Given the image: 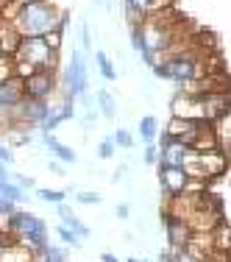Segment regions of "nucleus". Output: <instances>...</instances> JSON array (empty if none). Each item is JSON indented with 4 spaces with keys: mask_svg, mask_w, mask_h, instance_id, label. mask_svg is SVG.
<instances>
[{
    "mask_svg": "<svg viewBox=\"0 0 231 262\" xmlns=\"http://www.w3.org/2000/svg\"><path fill=\"white\" fill-rule=\"evenodd\" d=\"M131 48L142 53V28L140 26H131Z\"/></svg>",
    "mask_w": 231,
    "mask_h": 262,
    "instance_id": "obj_27",
    "label": "nucleus"
},
{
    "mask_svg": "<svg viewBox=\"0 0 231 262\" xmlns=\"http://www.w3.org/2000/svg\"><path fill=\"white\" fill-rule=\"evenodd\" d=\"M59 76H56V70H36L31 78L22 81V92H26V98H34V101H48V98H53L56 92H59Z\"/></svg>",
    "mask_w": 231,
    "mask_h": 262,
    "instance_id": "obj_4",
    "label": "nucleus"
},
{
    "mask_svg": "<svg viewBox=\"0 0 231 262\" xmlns=\"http://www.w3.org/2000/svg\"><path fill=\"white\" fill-rule=\"evenodd\" d=\"M140 262H151V259H140Z\"/></svg>",
    "mask_w": 231,
    "mask_h": 262,
    "instance_id": "obj_40",
    "label": "nucleus"
},
{
    "mask_svg": "<svg viewBox=\"0 0 231 262\" xmlns=\"http://www.w3.org/2000/svg\"><path fill=\"white\" fill-rule=\"evenodd\" d=\"M81 48H84V51H92V28H89V23H81Z\"/></svg>",
    "mask_w": 231,
    "mask_h": 262,
    "instance_id": "obj_26",
    "label": "nucleus"
},
{
    "mask_svg": "<svg viewBox=\"0 0 231 262\" xmlns=\"http://www.w3.org/2000/svg\"><path fill=\"white\" fill-rule=\"evenodd\" d=\"M195 126H198V120H187V117H170V123H167V128H165V137L178 140V137H184L187 131H192Z\"/></svg>",
    "mask_w": 231,
    "mask_h": 262,
    "instance_id": "obj_14",
    "label": "nucleus"
},
{
    "mask_svg": "<svg viewBox=\"0 0 231 262\" xmlns=\"http://www.w3.org/2000/svg\"><path fill=\"white\" fill-rule=\"evenodd\" d=\"M14 184H17V187H26V190H31V187H34V179H31V176H22V173H20V176H14Z\"/></svg>",
    "mask_w": 231,
    "mask_h": 262,
    "instance_id": "obj_31",
    "label": "nucleus"
},
{
    "mask_svg": "<svg viewBox=\"0 0 231 262\" xmlns=\"http://www.w3.org/2000/svg\"><path fill=\"white\" fill-rule=\"evenodd\" d=\"M187 151H190V148L181 145L178 140H173V137H161V142H159V162H161V165H170V167H181Z\"/></svg>",
    "mask_w": 231,
    "mask_h": 262,
    "instance_id": "obj_9",
    "label": "nucleus"
},
{
    "mask_svg": "<svg viewBox=\"0 0 231 262\" xmlns=\"http://www.w3.org/2000/svg\"><path fill=\"white\" fill-rule=\"evenodd\" d=\"M95 101H98V112H101L103 117H114V115H117V109H114L117 103H114V98H111L106 90L98 92V98H95Z\"/></svg>",
    "mask_w": 231,
    "mask_h": 262,
    "instance_id": "obj_18",
    "label": "nucleus"
},
{
    "mask_svg": "<svg viewBox=\"0 0 231 262\" xmlns=\"http://www.w3.org/2000/svg\"><path fill=\"white\" fill-rule=\"evenodd\" d=\"M101 262H120L114 254H101Z\"/></svg>",
    "mask_w": 231,
    "mask_h": 262,
    "instance_id": "obj_36",
    "label": "nucleus"
},
{
    "mask_svg": "<svg viewBox=\"0 0 231 262\" xmlns=\"http://www.w3.org/2000/svg\"><path fill=\"white\" fill-rule=\"evenodd\" d=\"M212 243H215V251H223V254H231V223L220 221L212 232Z\"/></svg>",
    "mask_w": 231,
    "mask_h": 262,
    "instance_id": "obj_13",
    "label": "nucleus"
},
{
    "mask_svg": "<svg viewBox=\"0 0 231 262\" xmlns=\"http://www.w3.org/2000/svg\"><path fill=\"white\" fill-rule=\"evenodd\" d=\"M14 59L28 61V64H34L36 70H56V67H59V53H53L51 48L45 45L42 36H22Z\"/></svg>",
    "mask_w": 231,
    "mask_h": 262,
    "instance_id": "obj_3",
    "label": "nucleus"
},
{
    "mask_svg": "<svg viewBox=\"0 0 231 262\" xmlns=\"http://www.w3.org/2000/svg\"><path fill=\"white\" fill-rule=\"evenodd\" d=\"M36 195H39L42 201H48V204H61L67 198V192L64 190H51V187H39V190H36Z\"/></svg>",
    "mask_w": 231,
    "mask_h": 262,
    "instance_id": "obj_19",
    "label": "nucleus"
},
{
    "mask_svg": "<svg viewBox=\"0 0 231 262\" xmlns=\"http://www.w3.org/2000/svg\"><path fill=\"white\" fill-rule=\"evenodd\" d=\"M114 151H117L114 137H106V140H101V145H98V157H101V159H111V157H114Z\"/></svg>",
    "mask_w": 231,
    "mask_h": 262,
    "instance_id": "obj_23",
    "label": "nucleus"
},
{
    "mask_svg": "<svg viewBox=\"0 0 231 262\" xmlns=\"http://www.w3.org/2000/svg\"><path fill=\"white\" fill-rule=\"evenodd\" d=\"M9 229L17 234L20 246H26L28 251L42 254L51 243H48V223L42 217H36L34 212L17 209L14 215H9Z\"/></svg>",
    "mask_w": 231,
    "mask_h": 262,
    "instance_id": "obj_2",
    "label": "nucleus"
},
{
    "mask_svg": "<svg viewBox=\"0 0 231 262\" xmlns=\"http://www.w3.org/2000/svg\"><path fill=\"white\" fill-rule=\"evenodd\" d=\"M173 3H176V0H151L153 11H161V9H173Z\"/></svg>",
    "mask_w": 231,
    "mask_h": 262,
    "instance_id": "obj_32",
    "label": "nucleus"
},
{
    "mask_svg": "<svg viewBox=\"0 0 231 262\" xmlns=\"http://www.w3.org/2000/svg\"><path fill=\"white\" fill-rule=\"evenodd\" d=\"M56 234H59V240L64 243V246H73V248L81 246V237H78L76 232H70L67 226H59V229H56Z\"/></svg>",
    "mask_w": 231,
    "mask_h": 262,
    "instance_id": "obj_22",
    "label": "nucleus"
},
{
    "mask_svg": "<svg viewBox=\"0 0 231 262\" xmlns=\"http://www.w3.org/2000/svg\"><path fill=\"white\" fill-rule=\"evenodd\" d=\"M114 142H117V148H131V145H134V137H131L126 128H117Z\"/></svg>",
    "mask_w": 231,
    "mask_h": 262,
    "instance_id": "obj_25",
    "label": "nucleus"
},
{
    "mask_svg": "<svg viewBox=\"0 0 231 262\" xmlns=\"http://www.w3.org/2000/svg\"><path fill=\"white\" fill-rule=\"evenodd\" d=\"M173 117H187V120H198V123H206V115H203V103L201 98L195 95H187V92H176L173 95Z\"/></svg>",
    "mask_w": 231,
    "mask_h": 262,
    "instance_id": "obj_6",
    "label": "nucleus"
},
{
    "mask_svg": "<svg viewBox=\"0 0 231 262\" xmlns=\"http://www.w3.org/2000/svg\"><path fill=\"white\" fill-rule=\"evenodd\" d=\"M61 34H64V31H51V34L42 36V39H45V45L51 48L53 53H59V51H61Z\"/></svg>",
    "mask_w": 231,
    "mask_h": 262,
    "instance_id": "obj_24",
    "label": "nucleus"
},
{
    "mask_svg": "<svg viewBox=\"0 0 231 262\" xmlns=\"http://www.w3.org/2000/svg\"><path fill=\"white\" fill-rule=\"evenodd\" d=\"M0 198H6V201H11V204H26L28 201L22 187H17L14 182H0Z\"/></svg>",
    "mask_w": 231,
    "mask_h": 262,
    "instance_id": "obj_15",
    "label": "nucleus"
},
{
    "mask_svg": "<svg viewBox=\"0 0 231 262\" xmlns=\"http://www.w3.org/2000/svg\"><path fill=\"white\" fill-rule=\"evenodd\" d=\"M128 215H131L128 204H120V207H117V217H128Z\"/></svg>",
    "mask_w": 231,
    "mask_h": 262,
    "instance_id": "obj_35",
    "label": "nucleus"
},
{
    "mask_svg": "<svg viewBox=\"0 0 231 262\" xmlns=\"http://www.w3.org/2000/svg\"><path fill=\"white\" fill-rule=\"evenodd\" d=\"M11 78H14V56L0 53V84H3V81H11Z\"/></svg>",
    "mask_w": 231,
    "mask_h": 262,
    "instance_id": "obj_20",
    "label": "nucleus"
},
{
    "mask_svg": "<svg viewBox=\"0 0 231 262\" xmlns=\"http://www.w3.org/2000/svg\"><path fill=\"white\" fill-rule=\"evenodd\" d=\"M159 182H161V190L167 192V198H176V195H181V192L187 190V182H190V176H187L181 167L161 165V167H159Z\"/></svg>",
    "mask_w": 231,
    "mask_h": 262,
    "instance_id": "obj_7",
    "label": "nucleus"
},
{
    "mask_svg": "<svg viewBox=\"0 0 231 262\" xmlns=\"http://www.w3.org/2000/svg\"><path fill=\"white\" fill-rule=\"evenodd\" d=\"M17 212V204H11V201H6V198H0V217H9V215H14Z\"/></svg>",
    "mask_w": 231,
    "mask_h": 262,
    "instance_id": "obj_29",
    "label": "nucleus"
},
{
    "mask_svg": "<svg viewBox=\"0 0 231 262\" xmlns=\"http://www.w3.org/2000/svg\"><path fill=\"white\" fill-rule=\"evenodd\" d=\"M51 170H53V173H59V176H61V165H59V162H51Z\"/></svg>",
    "mask_w": 231,
    "mask_h": 262,
    "instance_id": "obj_37",
    "label": "nucleus"
},
{
    "mask_svg": "<svg viewBox=\"0 0 231 262\" xmlns=\"http://www.w3.org/2000/svg\"><path fill=\"white\" fill-rule=\"evenodd\" d=\"M190 151H198V154H217L220 151V131L215 128V123H201L198 137H195Z\"/></svg>",
    "mask_w": 231,
    "mask_h": 262,
    "instance_id": "obj_8",
    "label": "nucleus"
},
{
    "mask_svg": "<svg viewBox=\"0 0 231 262\" xmlns=\"http://www.w3.org/2000/svg\"><path fill=\"white\" fill-rule=\"evenodd\" d=\"M95 61H98V70H101L103 81H117L114 64H111V59H109V56H106L103 51H98V53H95Z\"/></svg>",
    "mask_w": 231,
    "mask_h": 262,
    "instance_id": "obj_17",
    "label": "nucleus"
},
{
    "mask_svg": "<svg viewBox=\"0 0 231 262\" xmlns=\"http://www.w3.org/2000/svg\"><path fill=\"white\" fill-rule=\"evenodd\" d=\"M42 145H45V148H51V151L56 154V159L67 162V165H73V162L78 159V157H76V151H73V148H67L64 142H59L53 134H42Z\"/></svg>",
    "mask_w": 231,
    "mask_h": 262,
    "instance_id": "obj_11",
    "label": "nucleus"
},
{
    "mask_svg": "<svg viewBox=\"0 0 231 262\" xmlns=\"http://www.w3.org/2000/svg\"><path fill=\"white\" fill-rule=\"evenodd\" d=\"M156 134H159V120H156L153 115L142 117V120H140V137H142V140L148 142V145H153Z\"/></svg>",
    "mask_w": 231,
    "mask_h": 262,
    "instance_id": "obj_16",
    "label": "nucleus"
},
{
    "mask_svg": "<svg viewBox=\"0 0 231 262\" xmlns=\"http://www.w3.org/2000/svg\"><path fill=\"white\" fill-rule=\"evenodd\" d=\"M59 207V217H61V226H67L70 232H76L78 237H89V226H84V223L78 221L76 215H73L70 207H64V204H56Z\"/></svg>",
    "mask_w": 231,
    "mask_h": 262,
    "instance_id": "obj_12",
    "label": "nucleus"
},
{
    "mask_svg": "<svg viewBox=\"0 0 231 262\" xmlns=\"http://www.w3.org/2000/svg\"><path fill=\"white\" fill-rule=\"evenodd\" d=\"M17 6H28V3H42V0H14Z\"/></svg>",
    "mask_w": 231,
    "mask_h": 262,
    "instance_id": "obj_39",
    "label": "nucleus"
},
{
    "mask_svg": "<svg viewBox=\"0 0 231 262\" xmlns=\"http://www.w3.org/2000/svg\"><path fill=\"white\" fill-rule=\"evenodd\" d=\"M76 201H78V204H101L103 198L98 195V192H78V195H76Z\"/></svg>",
    "mask_w": 231,
    "mask_h": 262,
    "instance_id": "obj_28",
    "label": "nucleus"
},
{
    "mask_svg": "<svg viewBox=\"0 0 231 262\" xmlns=\"http://www.w3.org/2000/svg\"><path fill=\"white\" fill-rule=\"evenodd\" d=\"M165 229H167V240H170V246H176V248H184L187 243H190V237H192V229L187 226L184 221L173 217V215H165Z\"/></svg>",
    "mask_w": 231,
    "mask_h": 262,
    "instance_id": "obj_10",
    "label": "nucleus"
},
{
    "mask_svg": "<svg viewBox=\"0 0 231 262\" xmlns=\"http://www.w3.org/2000/svg\"><path fill=\"white\" fill-rule=\"evenodd\" d=\"M0 182H9V165L0 162Z\"/></svg>",
    "mask_w": 231,
    "mask_h": 262,
    "instance_id": "obj_34",
    "label": "nucleus"
},
{
    "mask_svg": "<svg viewBox=\"0 0 231 262\" xmlns=\"http://www.w3.org/2000/svg\"><path fill=\"white\" fill-rule=\"evenodd\" d=\"M11 3H14V0H0V11H6V9H9Z\"/></svg>",
    "mask_w": 231,
    "mask_h": 262,
    "instance_id": "obj_38",
    "label": "nucleus"
},
{
    "mask_svg": "<svg viewBox=\"0 0 231 262\" xmlns=\"http://www.w3.org/2000/svg\"><path fill=\"white\" fill-rule=\"evenodd\" d=\"M61 81H64L61 90H64L70 98H78L81 92H86V61H84V56H81V51H76L70 56Z\"/></svg>",
    "mask_w": 231,
    "mask_h": 262,
    "instance_id": "obj_5",
    "label": "nucleus"
},
{
    "mask_svg": "<svg viewBox=\"0 0 231 262\" xmlns=\"http://www.w3.org/2000/svg\"><path fill=\"white\" fill-rule=\"evenodd\" d=\"M126 173H128V167L126 165H120V167H117V173H114V176H111V182H123V179H126Z\"/></svg>",
    "mask_w": 231,
    "mask_h": 262,
    "instance_id": "obj_33",
    "label": "nucleus"
},
{
    "mask_svg": "<svg viewBox=\"0 0 231 262\" xmlns=\"http://www.w3.org/2000/svg\"><path fill=\"white\" fill-rule=\"evenodd\" d=\"M34 73H36L34 64H28V61H22V59H14V78L26 81V78L34 76Z\"/></svg>",
    "mask_w": 231,
    "mask_h": 262,
    "instance_id": "obj_21",
    "label": "nucleus"
},
{
    "mask_svg": "<svg viewBox=\"0 0 231 262\" xmlns=\"http://www.w3.org/2000/svg\"><path fill=\"white\" fill-rule=\"evenodd\" d=\"M142 159H145V165H156V159H159V148H156V145H148V148H145V157H142Z\"/></svg>",
    "mask_w": 231,
    "mask_h": 262,
    "instance_id": "obj_30",
    "label": "nucleus"
},
{
    "mask_svg": "<svg viewBox=\"0 0 231 262\" xmlns=\"http://www.w3.org/2000/svg\"><path fill=\"white\" fill-rule=\"evenodd\" d=\"M11 26L17 28L20 36H45L51 31H64L67 11L59 9L53 0L17 6V14L11 17Z\"/></svg>",
    "mask_w": 231,
    "mask_h": 262,
    "instance_id": "obj_1",
    "label": "nucleus"
}]
</instances>
